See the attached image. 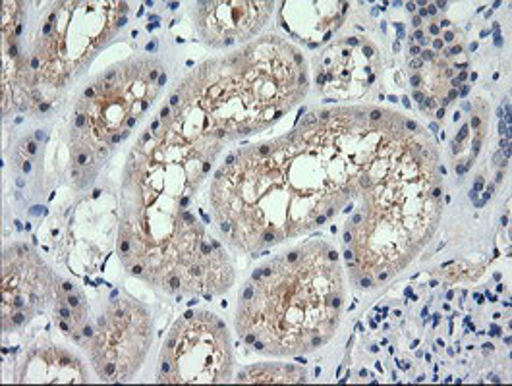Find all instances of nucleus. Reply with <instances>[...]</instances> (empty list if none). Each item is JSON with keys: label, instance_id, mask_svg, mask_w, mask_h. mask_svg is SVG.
Wrapping results in <instances>:
<instances>
[{"label": "nucleus", "instance_id": "nucleus-1", "mask_svg": "<svg viewBox=\"0 0 512 386\" xmlns=\"http://www.w3.org/2000/svg\"><path fill=\"white\" fill-rule=\"evenodd\" d=\"M368 114L370 107L337 109L310 128L232 153L211 186L213 215L230 224V244L254 253L298 238L385 180L416 132L397 112L379 122Z\"/></svg>", "mask_w": 512, "mask_h": 386}, {"label": "nucleus", "instance_id": "nucleus-2", "mask_svg": "<svg viewBox=\"0 0 512 386\" xmlns=\"http://www.w3.org/2000/svg\"><path fill=\"white\" fill-rule=\"evenodd\" d=\"M308 93L304 56L277 35L200 66L169 116L188 141H230L269 128Z\"/></svg>", "mask_w": 512, "mask_h": 386}, {"label": "nucleus", "instance_id": "nucleus-3", "mask_svg": "<svg viewBox=\"0 0 512 386\" xmlns=\"http://www.w3.org/2000/svg\"><path fill=\"white\" fill-rule=\"evenodd\" d=\"M342 305L339 253L315 240L257 269L240 292L236 331L265 356L310 354L335 336Z\"/></svg>", "mask_w": 512, "mask_h": 386}, {"label": "nucleus", "instance_id": "nucleus-4", "mask_svg": "<svg viewBox=\"0 0 512 386\" xmlns=\"http://www.w3.org/2000/svg\"><path fill=\"white\" fill-rule=\"evenodd\" d=\"M163 66L155 58L126 60L99 76L78 103V114H86L87 124L72 132L74 147L107 157L113 136L126 138V124L147 111L159 93Z\"/></svg>", "mask_w": 512, "mask_h": 386}, {"label": "nucleus", "instance_id": "nucleus-5", "mask_svg": "<svg viewBox=\"0 0 512 386\" xmlns=\"http://www.w3.org/2000/svg\"><path fill=\"white\" fill-rule=\"evenodd\" d=\"M234 356L225 323L207 311L186 313L163 346L159 383L219 385L232 377Z\"/></svg>", "mask_w": 512, "mask_h": 386}, {"label": "nucleus", "instance_id": "nucleus-6", "mask_svg": "<svg viewBox=\"0 0 512 386\" xmlns=\"http://www.w3.org/2000/svg\"><path fill=\"white\" fill-rule=\"evenodd\" d=\"M99 331L89 340V356L105 383L128 381L138 373L151 346V319L134 300H114L97 319Z\"/></svg>", "mask_w": 512, "mask_h": 386}, {"label": "nucleus", "instance_id": "nucleus-7", "mask_svg": "<svg viewBox=\"0 0 512 386\" xmlns=\"http://www.w3.org/2000/svg\"><path fill=\"white\" fill-rule=\"evenodd\" d=\"M57 290V276L43 259L16 244L2 255V331H16L31 321Z\"/></svg>", "mask_w": 512, "mask_h": 386}, {"label": "nucleus", "instance_id": "nucleus-8", "mask_svg": "<svg viewBox=\"0 0 512 386\" xmlns=\"http://www.w3.org/2000/svg\"><path fill=\"white\" fill-rule=\"evenodd\" d=\"M273 2L257 0H213L196 6V24L205 43L228 47L236 41H248L265 26L273 12Z\"/></svg>", "mask_w": 512, "mask_h": 386}, {"label": "nucleus", "instance_id": "nucleus-9", "mask_svg": "<svg viewBox=\"0 0 512 386\" xmlns=\"http://www.w3.org/2000/svg\"><path fill=\"white\" fill-rule=\"evenodd\" d=\"M16 383H87L84 363L72 352L49 346L33 348L16 367Z\"/></svg>", "mask_w": 512, "mask_h": 386}, {"label": "nucleus", "instance_id": "nucleus-10", "mask_svg": "<svg viewBox=\"0 0 512 386\" xmlns=\"http://www.w3.org/2000/svg\"><path fill=\"white\" fill-rule=\"evenodd\" d=\"M238 383H308L306 371L294 367V365H254L246 371L238 373Z\"/></svg>", "mask_w": 512, "mask_h": 386}, {"label": "nucleus", "instance_id": "nucleus-11", "mask_svg": "<svg viewBox=\"0 0 512 386\" xmlns=\"http://www.w3.org/2000/svg\"><path fill=\"white\" fill-rule=\"evenodd\" d=\"M82 336H84V338H89V340L95 336V332H93V329H91V325H89V323H87L86 327L82 329Z\"/></svg>", "mask_w": 512, "mask_h": 386}, {"label": "nucleus", "instance_id": "nucleus-12", "mask_svg": "<svg viewBox=\"0 0 512 386\" xmlns=\"http://www.w3.org/2000/svg\"><path fill=\"white\" fill-rule=\"evenodd\" d=\"M60 282H62V280H60ZM60 288H62V290H64V292H66V294H70V292H72V290H74V286H72V284H70V282H62V286H60Z\"/></svg>", "mask_w": 512, "mask_h": 386}, {"label": "nucleus", "instance_id": "nucleus-13", "mask_svg": "<svg viewBox=\"0 0 512 386\" xmlns=\"http://www.w3.org/2000/svg\"><path fill=\"white\" fill-rule=\"evenodd\" d=\"M422 58H424V60H435V53H431V51H424V53H422Z\"/></svg>", "mask_w": 512, "mask_h": 386}, {"label": "nucleus", "instance_id": "nucleus-14", "mask_svg": "<svg viewBox=\"0 0 512 386\" xmlns=\"http://www.w3.org/2000/svg\"><path fill=\"white\" fill-rule=\"evenodd\" d=\"M443 116H445V109H443V111L437 112V118H443Z\"/></svg>", "mask_w": 512, "mask_h": 386}]
</instances>
